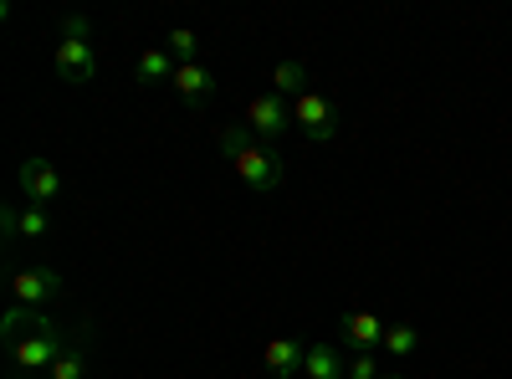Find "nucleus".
Instances as JSON below:
<instances>
[{
	"mask_svg": "<svg viewBox=\"0 0 512 379\" xmlns=\"http://www.w3.org/2000/svg\"><path fill=\"white\" fill-rule=\"evenodd\" d=\"M88 36H93L88 16H67V21H62V41H57V57H52L57 82H72V88H82V82L98 77V47H93Z\"/></svg>",
	"mask_w": 512,
	"mask_h": 379,
	"instance_id": "obj_1",
	"label": "nucleus"
},
{
	"mask_svg": "<svg viewBox=\"0 0 512 379\" xmlns=\"http://www.w3.org/2000/svg\"><path fill=\"white\" fill-rule=\"evenodd\" d=\"M246 129H251V139L256 144H267V139H282L287 129H297V118H292V103L282 98V93H256L251 103H246Z\"/></svg>",
	"mask_w": 512,
	"mask_h": 379,
	"instance_id": "obj_2",
	"label": "nucleus"
},
{
	"mask_svg": "<svg viewBox=\"0 0 512 379\" xmlns=\"http://www.w3.org/2000/svg\"><path fill=\"white\" fill-rule=\"evenodd\" d=\"M231 164H236V180L246 190H256V195H272L282 185V154L272 144H246Z\"/></svg>",
	"mask_w": 512,
	"mask_h": 379,
	"instance_id": "obj_3",
	"label": "nucleus"
},
{
	"mask_svg": "<svg viewBox=\"0 0 512 379\" xmlns=\"http://www.w3.org/2000/svg\"><path fill=\"white\" fill-rule=\"evenodd\" d=\"M67 349H77L72 333H67L62 323H52V328L31 333V339H21V344L11 349V364H16V369H52Z\"/></svg>",
	"mask_w": 512,
	"mask_h": 379,
	"instance_id": "obj_4",
	"label": "nucleus"
},
{
	"mask_svg": "<svg viewBox=\"0 0 512 379\" xmlns=\"http://www.w3.org/2000/svg\"><path fill=\"white\" fill-rule=\"evenodd\" d=\"M292 118L313 144H328V139H338V129H344V113H338V103L323 98V93H303L292 103Z\"/></svg>",
	"mask_w": 512,
	"mask_h": 379,
	"instance_id": "obj_5",
	"label": "nucleus"
},
{
	"mask_svg": "<svg viewBox=\"0 0 512 379\" xmlns=\"http://www.w3.org/2000/svg\"><path fill=\"white\" fill-rule=\"evenodd\" d=\"M62 298V272L57 267H21L16 277H11V303L16 308H47V303H57Z\"/></svg>",
	"mask_w": 512,
	"mask_h": 379,
	"instance_id": "obj_6",
	"label": "nucleus"
},
{
	"mask_svg": "<svg viewBox=\"0 0 512 379\" xmlns=\"http://www.w3.org/2000/svg\"><path fill=\"white\" fill-rule=\"evenodd\" d=\"M16 185H21V195L31 200V205H52L57 195H62V175H57V164L52 159H41V154H31L21 170H16Z\"/></svg>",
	"mask_w": 512,
	"mask_h": 379,
	"instance_id": "obj_7",
	"label": "nucleus"
},
{
	"mask_svg": "<svg viewBox=\"0 0 512 379\" xmlns=\"http://www.w3.org/2000/svg\"><path fill=\"white\" fill-rule=\"evenodd\" d=\"M384 328H390V323H384L379 313H344V318H338V339H344L354 354H369V349L384 344Z\"/></svg>",
	"mask_w": 512,
	"mask_h": 379,
	"instance_id": "obj_8",
	"label": "nucleus"
},
{
	"mask_svg": "<svg viewBox=\"0 0 512 379\" xmlns=\"http://www.w3.org/2000/svg\"><path fill=\"white\" fill-rule=\"evenodd\" d=\"M169 88H175V98H180L185 108H205L210 98H216V72H210L205 62H190V67L175 72V82H169Z\"/></svg>",
	"mask_w": 512,
	"mask_h": 379,
	"instance_id": "obj_9",
	"label": "nucleus"
},
{
	"mask_svg": "<svg viewBox=\"0 0 512 379\" xmlns=\"http://www.w3.org/2000/svg\"><path fill=\"white\" fill-rule=\"evenodd\" d=\"M303 359H308V344H303V339H292V333L272 339V344H267V354H262V364H267V374H272V379H292V374H303Z\"/></svg>",
	"mask_w": 512,
	"mask_h": 379,
	"instance_id": "obj_10",
	"label": "nucleus"
},
{
	"mask_svg": "<svg viewBox=\"0 0 512 379\" xmlns=\"http://www.w3.org/2000/svg\"><path fill=\"white\" fill-rule=\"evenodd\" d=\"M47 241L52 236V216H47V205H26V210H16V205H6V241Z\"/></svg>",
	"mask_w": 512,
	"mask_h": 379,
	"instance_id": "obj_11",
	"label": "nucleus"
},
{
	"mask_svg": "<svg viewBox=\"0 0 512 379\" xmlns=\"http://www.w3.org/2000/svg\"><path fill=\"white\" fill-rule=\"evenodd\" d=\"M41 328H52V318L47 313H36V308H6V318H0V344H6V354L21 344V339H31V333H41Z\"/></svg>",
	"mask_w": 512,
	"mask_h": 379,
	"instance_id": "obj_12",
	"label": "nucleus"
},
{
	"mask_svg": "<svg viewBox=\"0 0 512 379\" xmlns=\"http://www.w3.org/2000/svg\"><path fill=\"white\" fill-rule=\"evenodd\" d=\"M175 72H180V62L154 41V47L139 57V67H134V82H139V88H159V82H175Z\"/></svg>",
	"mask_w": 512,
	"mask_h": 379,
	"instance_id": "obj_13",
	"label": "nucleus"
},
{
	"mask_svg": "<svg viewBox=\"0 0 512 379\" xmlns=\"http://www.w3.org/2000/svg\"><path fill=\"white\" fill-rule=\"evenodd\" d=\"M272 93H282L287 103H297L303 93H313V88H308V67H303V62H277V72H272Z\"/></svg>",
	"mask_w": 512,
	"mask_h": 379,
	"instance_id": "obj_14",
	"label": "nucleus"
},
{
	"mask_svg": "<svg viewBox=\"0 0 512 379\" xmlns=\"http://www.w3.org/2000/svg\"><path fill=\"white\" fill-rule=\"evenodd\" d=\"M303 374H308V379H344V359H338L333 344H308Z\"/></svg>",
	"mask_w": 512,
	"mask_h": 379,
	"instance_id": "obj_15",
	"label": "nucleus"
},
{
	"mask_svg": "<svg viewBox=\"0 0 512 379\" xmlns=\"http://www.w3.org/2000/svg\"><path fill=\"white\" fill-rule=\"evenodd\" d=\"M159 47H164L169 57H175L180 67H190V62H200V36H195L190 26H175V31H164V41H159Z\"/></svg>",
	"mask_w": 512,
	"mask_h": 379,
	"instance_id": "obj_16",
	"label": "nucleus"
},
{
	"mask_svg": "<svg viewBox=\"0 0 512 379\" xmlns=\"http://www.w3.org/2000/svg\"><path fill=\"white\" fill-rule=\"evenodd\" d=\"M384 354H395V359H410L415 349H420V328L415 323H390L384 328V344H379Z\"/></svg>",
	"mask_w": 512,
	"mask_h": 379,
	"instance_id": "obj_17",
	"label": "nucleus"
},
{
	"mask_svg": "<svg viewBox=\"0 0 512 379\" xmlns=\"http://www.w3.org/2000/svg\"><path fill=\"white\" fill-rule=\"evenodd\" d=\"M88 374V359H82V349H67L52 369H47V379H82Z\"/></svg>",
	"mask_w": 512,
	"mask_h": 379,
	"instance_id": "obj_18",
	"label": "nucleus"
},
{
	"mask_svg": "<svg viewBox=\"0 0 512 379\" xmlns=\"http://www.w3.org/2000/svg\"><path fill=\"white\" fill-rule=\"evenodd\" d=\"M246 144H256L246 123H226V129H221V154H226V159H236V154H241Z\"/></svg>",
	"mask_w": 512,
	"mask_h": 379,
	"instance_id": "obj_19",
	"label": "nucleus"
},
{
	"mask_svg": "<svg viewBox=\"0 0 512 379\" xmlns=\"http://www.w3.org/2000/svg\"><path fill=\"white\" fill-rule=\"evenodd\" d=\"M374 374H379L374 354H354V359L344 364V379H374Z\"/></svg>",
	"mask_w": 512,
	"mask_h": 379,
	"instance_id": "obj_20",
	"label": "nucleus"
},
{
	"mask_svg": "<svg viewBox=\"0 0 512 379\" xmlns=\"http://www.w3.org/2000/svg\"><path fill=\"white\" fill-rule=\"evenodd\" d=\"M374 379H400V374H384V369H379V374H374Z\"/></svg>",
	"mask_w": 512,
	"mask_h": 379,
	"instance_id": "obj_21",
	"label": "nucleus"
}]
</instances>
